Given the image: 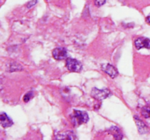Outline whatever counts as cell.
Returning <instances> with one entry per match:
<instances>
[{"mask_svg":"<svg viewBox=\"0 0 150 140\" xmlns=\"http://www.w3.org/2000/svg\"><path fill=\"white\" fill-rule=\"evenodd\" d=\"M146 21L150 24V15H149L147 16V18H146Z\"/></svg>","mask_w":150,"mask_h":140,"instance_id":"9a60e30c","label":"cell"},{"mask_svg":"<svg viewBox=\"0 0 150 140\" xmlns=\"http://www.w3.org/2000/svg\"><path fill=\"white\" fill-rule=\"evenodd\" d=\"M106 0H95V4L97 7H100L105 3Z\"/></svg>","mask_w":150,"mask_h":140,"instance_id":"4fadbf2b","label":"cell"},{"mask_svg":"<svg viewBox=\"0 0 150 140\" xmlns=\"http://www.w3.org/2000/svg\"><path fill=\"white\" fill-rule=\"evenodd\" d=\"M142 115L145 118H150V106H145L142 108Z\"/></svg>","mask_w":150,"mask_h":140,"instance_id":"30bf717a","label":"cell"},{"mask_svg":"<svg viewBox=\"0 0 150 140\" xmlns=\"http://www.w3.org/2000/svg\"><path fill=\"white\" fill-rule=\"evenodd\" d=\"M135 120H136V124L138 125V128H139V131L141 134H143V133L146 132V126L145 125V124L144 123L143 121L142 120H140L139 118H138L137 116H135Z\"/></svg>","mask_w":150,"mask_h":140,"instance_id":"9c48e42d","label":"cell"},{"mask_svg":"<svg viewBox=\"0 0 150 140\" xmlns=\"http://www.w3.org/2000/svg\"><path fill=\"white\" fill-rule=\"evenodd\" d=\"M111 92L108 89L105 90H99L98 88H93L92 90V96L97 100L102 101L103 99H106L107 97L110 96Z\"/></svg>","mask_w":150,"mask_h":140,"instance_id":"3957f363","label":"cell"},{"mask_svg":"<svg viewBox=\"0 0 150 140\" xmlns=\"http://www.w3.org/2000/svg\"><path fill=\"white\" fill-rule=\"evenodd\" d=\"M0 120H1V125L4 128H7V127L11 126L13 124V121L4 112H1V115H0Z\"/></svg>","mask_w":150,"mask_h":140,"instance_id":"ba28073f","label":"cell"},{"mask_svg":"<svg viewBox=\"0 0 150 140\" xmlns=\"http://www.w3.org/2000/svg\"><path fill=\"white\" fill-rule=\"evenodd\" d=\"M66 66L69 71L73 72H79L82 69V64L81 62L72 58H67L66 59Z\"/></svg>","mask_w":150,"mask_h":140,"instance_id":"7a4b0ae2","label":"cell"},{"mask_svg":"<svg viewBox=\"0 0 150 140\" xmlns=\"http://www.w3.org/2000/svg\"><path fill=\"white\" fill-rule=\"evenodd\" d=\"M37 1H38V0H32V1H29V2L28 3V4H27L28 8H31L32 7L35 6V4H36Z\"/></svg>","mask_w":150,"mask_h":140,"instance_id":"5bb4252c","label":"cell"},{"mask_svg":"<svg viewBox=\"0 0 150 140\" xmlns=\"http://www.w3.org/2000/svg\"><path fill=\"white\" fill-rule=\"evenodd\" d=\"M111 131L116 139H120V136H118V135H121V133L119 131L118 128H117V127H114L112 128H111Z\"/></svg>","mask_w":150,"mask_h":140,"instance_id":"8fae6325","label":"cell"},{"mask_svg":"<svg viewBox=\"0 0 150 140\" xmlns=\"http://www.w3.org/2000/svg\"><path fill=\"white\" fill-rule=\"evenodd\" d=\"M57 139H76V136H75V134L73 131H65V132L60 133L58 134L56 136Z\"/></svg>","mask_w":150,"mask_h":140,"instance_id":"52a82bcc","label":"cell"},{"mask_svg":"<svg viewBox=\"0 0 150 140\" xmlns=\"http://www.w3.org/2000/svg\"><path fill=\"white\" fill-rule=\"evenodd\" d=\"M135 46L136 49L140 50L142 48L150 49V39L146 37H139L135 41Z\"/></svg>","mask_w":150,"mask_h":140,"instance_id":"5b68a950","label":"cell"},{"mask_svg":"<svg viewBox=\"0 0 150 140\" xmlns=\"http://www.w3.org/2000/svg\"><path fill=\"white\" fill-rule=\"evenodd\" d=\"M33 97V92L30 91V92H28L25 94V96H23V100L24 102H28L29 100H30Z\"/></svg>","mask_w":150,"mask_h":140,"instance_id":"7c38bea8","label":"cell"},{"mask_svg":"<svg viewBox=\"0 0 150 140\" xmlns=\"http://www.w3.org/2000/svg\"><path fill=\"white\" fill-rule=\"evenodd\" d=\"M70 119L74 126H79L89 120V115L84 111L74 110L70 115Z\"/></svg>","mask_w":150,"mask_h":140,"instance_id":"6da1fadb","label":"cell"},{"mask_svg":"<svg viewBox=\"0 0 150 140\" xmlns=\"http://www.w3.org/2000/svg\"><path fill=\"white\" fill-rule=\"evenodd\" d=\"M102 69L107 74H108L111 78H115V77H117V75H118V71L116 69L115 67L109 64H103V65L102 66Z\"/></svg>","mask_w":150,"mask_h":140,"instance_id":"8992f818","label":"cell"},{"mask_svg":"<svg viewBox=\"0 0 150 140\" xmlns=\"http://www.w3.org/2000/svg\"><path fill=\"white\" fill-rule=\"evenodd\" d=\"M53 57L55 58L56 60H59V61H61V60L64 59V58H67V50L64 48H57L53 50L52 52Z\"/></svg>","mask_w":150,"mask_h":140,"instance_id":"277c9868","label":"cell"}]
</instances>
